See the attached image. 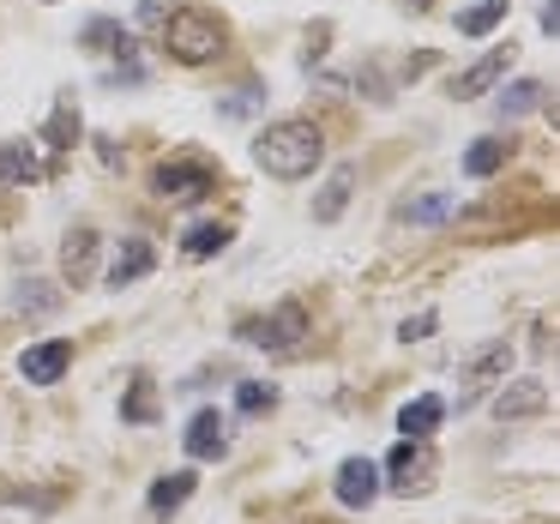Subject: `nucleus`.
Listing matches in <instances>:
<instances>
[{
  "label": "nucleus",
  "instance_id": "nucleus-1",
  "mask_svg": "<svg viewBox=\"0 0 560 524\" xmlns=\"http://www.w3.org/2000/svg\"><path fill=\"white\" fill-rule=\"evenodd\" d=\"M254 163L278 182H302L326 163V133L314 121H271L266 133L254 139Z\"/></svg>",
  "mask_w": 560,
  "mask_h": 524
},
{
  "label": "nucleus",
  "instance_id": "nucleus-2",
  "mask_svg": "<svg viewBox=\"0 0 560 524\" xmlns=\"http://www.w3.org/2000/svg\"><path fill=\"white\" fill-rule=\"evenodd\" d=\"M223 43H230V25H223L211 7H182V13H170V25H163V49H170L182 67L218 61Z\"/></svg>",
  "mask_w": 560,
  "mask_h": 524
},
{
  "label": "nucleus",
  "instance_id": "nucleus-3",
  "mask_svg": "<svg viewBox=\"0 0 560 524\" xmlns=\"http://www.w3.org/2000/svg\"><path fill=\"white\" fill-rule=\"evenodd\" d=\"M235 338L254 343V350L290 356V350H302V338H307V307L302 302H283V307H271V314H254V319L235 326Z\"/></svg>",
  "mask_w": 560,
  "mask_h": 524
},
{
  "label": "nucleus",
  "instance_id": "nucleus-4",
  "mask_svg": "<svg viewBox=\"0 0 560 524\" xmlns=\"http://www.w3.org/2000/svg\"><path fill=\"white\" fill-rule=\"evenodd\" d=\"M218 163L206 158V151H182V158H170V163H158L151 170V194L158 199H206L211 187H218Z\"/></svg>",
  "mask_w": 560,
  "mask_h": 524
},
{
  "label": "nucleus",
  "instance_id": "nucleus-5",
  "mask_svg": "<svg viewBox=\"0 0 560 524\" xmlns=\"http://www.w3.org/2000/svg\"><path fill=\"white\" fill-rule=\"evenodd\" d=\"M386 476H392L398 494H422V488H434V476H440L434 446H428V440H398L392 458H386Z\"/></svg>",
  "mask_w": 560,
  "mask_h": 524
},
{
  "label": "nucleus",
  "instance_id": "nucleus-6",
  "mask_svg": "<svg viewBox=\"0 0 560 524\" xmlns=\"http://www.w3.org/2000/svg\"><path fill=\"white\" fill-rule=\"evenodd\" d=\"M67 368H73V343H67V338H43V343H31V350L19 356V374H25V386H55Z\"/></svg>",
  "mask_w": 560,
  "mask_h": 524
},
{
  "label": "nucleus",
  "instance_id": "nucleus-7",
  "mask_svg": "<svg viewBox=\"0 0 560 524\" xmlns=\"http://www.w3.org/2000/svg\"><path fill=\"white\" fill-rule=\"evenodd\" d=\"M61 271H67V283H73V290H85V283L97 278V230H91V223H73V230H67Z\"/></svg>",
  "mask_w": 560,
  "mask_h": 524
},
{
  "label": "nucleus",
  "instance_id": "nucleus-8",
  "mask_svg": "<svg viewBox=\"0 0 560 524\" xmlns=\"http://www.w3.org/2000/svg\"><path fill=\"white\" fill-rule=\"evenodd\" d=\"M182 446H187V458H194V464H211V458H223V452H230V422H223L218 410H199L194 422H187Z\"/></svg>",
  "mask_w": 560,
  "mask_h": 524
},
{
  "label": "nucleus",
  "instance_id": "nucleus-9",
  "mask_svg": "<svg viewBox=\"0 0 560 524\" xmlns=\"http://www.w3.org/2000/svg\"><path fill=\"white\" fill-rule=\"evenodd\" d=\"M331 494H338L350 512H368V506H374V494H380V470H374L368 458H343V464H338V482H331Z\"/></svg>",
  "mask_w": 560,
  "mask_h": 524
},
{
  "label": "nucleus",
  "instance_id": "nucleus-10",
  "mask_svg": "<svg viewBox=\"0 0 560 524\" xmlns=\"http://www.w3.org/2000/svg\"><path fill=\"white\" fill-rule=\"evenodd\" d=\"M151 271H158V247H151L145 235H127L109 259V290H127V283L151 278Z\"/></svg>",
  "mask_w": 560,
  "mask_h": 524
},
{
  "label": "nucleus",
  "instance_id": "nucleus-11",
  "mask_svg": "<svg viewBox=\"0 0 560 524\" xmlns=\"http://www.w3.org/2000/svg\"><path fill=\"white\" fill-rule=\"evenodd\" d=\"M548 410V386H542V380H512V386L506 392H500V398H494V416H500V422H524V416H542Z\"/></svg>",
  "mask_w": 560,
  "mask_h": 524
},
{
  "label": "nucleus",
  "instance_id": "nucleus-12",
  "mask_svg": "<svg viewBox=\"0 0 560 524\" xmlns=\"http://www.w3.org/2000/svg\"><path fill=\"white\" fill-rule=\"evenodd\" d=\"M506 368H512V343H506V338H494V343H482V350H476V356H470V362H464V386H470V392H464V398H458V404H470V398H476V392H482V386H488V380H500V374H506Z\"/></svg>",
  "mask_w": 560,
  "mask_h": 524
},
{
  "label": "nucleus",
  "instance_id": "nucleus-13",
  "mask_svg": "<svg viewBox=\"0 0 560 524\" xmlns=\"http://www.w3.org/2000/svg\"><path fill=\"white\" fill-rule=\"evenodd\" d=\"M194 488H199V476L194 470H170V476H158L151 482V519H175V512L194 500Z\"/></svg>",
  "mask_w": 560,
  "mask_h": 524
},
{
  "label": "nucleus",
  "instance_id": "nucleus-14",
  "mask_svg": "<svg viewBox=\"0 0 560 524\" xmlns=\"http://www.w3.org/2000/svg\"><path fill=\"white\" fill-rule=\"evenodd\" d=\"M512 55H518L512 43H506V49H488L482 61L470 67V73H458V79H452V97H482V91H488V85H494V79L512 67Z\"/></svg>",
  "mask_w": 560,
  "mask_h": 524
},
{
  "label": "nucleus",
  "instance_id": "nucleus-15",
  "mask_svg": "<svg viewBox=\"0 0 560 524\" xmlns=\"http://www.w3.org/2000/svg\"><path fill=\"white\" fill-rule=\"evenodd\" d=\"M440 422H446V398H434V392H422V398H410V404L398 410L404 440H428Z\"/></svg>",
  "mask_w": 560,
  "mask_h": 524
},
{
  "label": "nucleus",
  "instance_id": "nucleus-16",
  "mask_svg": "<svg viewBox=\"0 0 560 524\" xmlns=\"http://www.w3.org/2000/svg\"><path fill=\"white\" fill-rule=\"evenodd\" d=\"M79 133H85V127H79L73 97H61V103H55V115H49V127H43V145H49L55 158H67V151L79 145Z\"/></svg>",
  "mask_w": 560,
  "mask_h": 524
},
{
  "label": "nucleus",
  "instance_id": "nucleus-17",
  "mask_svg": "<svg viewBox=\"0 0 560 524\" xmlns=\"http://www.w3.org/2000/svg\"><path fill=\"white\" fill-rule=\"evenodd\" d=\"M506 158H512L506 139H476V145L464 151V175H470V182H488V175L506 170Z\"/></svg>",
  "mask_w": 560,
  "mask_h": 524
},
{
  "label": "nucleus",
  "instance_id": "nucleus-18",
  "mask_svg": "<svg viewBox=\"0 0 560 524\" xmlns=\"http://www.w3.org/2000/svg\"><path fill=\"white\" fill-rule=\"evenodd\" d=\"M350 194H355V170L343 163V170H331L326 194H319V206H314V223H338V218H343V206H350Z\"/></svg>",
  "mask_w": 560,
  "mask_h": 524
},
{
  "label": "nucleus",
  "instance_id": "nucleus-19",
  "mask_svg": "<svg viewBox=\"0 0 560 524\" xmlns=\"http://www.w3.org/2000/svg\"><path fill=\"white\" fill-rule=\"evenodd\" d=\"M446 218H452V194L398 199V223H416V230H428V223H446Z\"/></svg>",
  "mask_w": 560,
  "mask_h": 524
},
{
  "label": "nucleus",
  "instance_id": "nucleus-20",
  "mask_svg": "<svg viewBox=\"0 0 560 524\" xmlns=\"http://www.w3.org/2000/svg\"><path fill=\"white\" fill-rule=\"evenodd\" d=\"M230 223H194V230L182 235V254L187 259H211V254H223V247H230Z\"/></svg>",
  "mask_w": 560,
  "mask_h": 524
},
{
  "label": "nucleus",
  "instance_id": "nucleus-21",
  "mask_svg": "<svg viewBox=\"0 0 560 524\" xmlns=\"http://www.w3.org/2000/svg\"><path fill=\"white\" fill-rule=\"evenodd\" d=\"M0 182H13V187H31V182H43V163H37V151H25V145H0Z\"/></svg>",
  "mask_w": 560,
  "mask_h": 524
},
{
  "label": "nucleus",
  "instance_id": "nucleus-22",
  "mask_svg": "<svg viewBox=\"0 0 560 524\" xmlns=\"http://www.w3.org/2000/svg\"><path fill=\"white\" fill-rule=\"evenodd\" d=\"M506 13H512V0H476L470 13H458V37H488Z\"/></svg>",
  "mask_w": 560,
  "mask_h": 524
},
{
  "label": "nucleus",
  "instance_id": "nucleus-23",
  "mask_svg": "<svg viewBox=\"0 0 560 524\" xmlns=\"http://www.w3.org/2000/svg\"><path fill=\"white\" fill-rule=\"evenodd\" d=\"M13 307H19V314H55V307H61V290L43 283V278H31V283H19Z\"/></svg>",
  "mask_w": 560,
  "mask_h": 524
},
{
  "label": "nucleus",
  "instance_id": "nucleus-24",
  "mask_svg": "<svg viewBox=\"0 0 560 524\" xmlns=\"http://www.w3.org/2000/svg\"><path fill=\"white\" fill-rule=\"evenodd\" d=\"M121 422H158V386H151V380H133V392H127L121 398Z\"/></svg>",
  "mask_w": 560,
  "mask_h": 524
},
{
  "label": "nucleus",
  "instance_id": "nucleus-25",
  "mask_svg": "<svg viewBox=\"0 0 560 524\" xmlns=\"http://www.w3.org/2000/svg\"><path fill=\"white\" fill-rule=\"evenodd\" d=\"M271 404H278V386H266V380H242V392H235V410L242 416H266Z\"/></svg>",
  "mask_w": 560,
  "mask_h": 524
},
{
  "label": "nucleus",
  "instance_id": "nucleus-26",
  "mask_svg": "<svg viewBox=\"0 0 560 524\" xmlns=\"http://www.w3.org/2000/svg\"><path fill=\"white\" fill-rule=\"evenodd\" d=\"M536 103H542V85H536V79H518V85L500 91V115H530Z\"/></svg>",
  "mask_w": 560,
  "mask_h": 524
},
{
  "label": "nucleus",
  "instance_id": "nucleus-27",
  "mask_svg": "<svg viewBox=\"0 0 560 524\" xmlns=\"http://www.w3.org/2000/svg\"><path fill=\"white\" fill-rule=\"evenodd\" d=\"M85 43H91V49H121V55H127V31L115 25V19H91V25H85Z\"/></svg>",
  "mask_w": 560,
  "mask_h": 524
},
{
  "label": "nucleus",
  "instance_id": "nucleus-28",
  "mask_svg": "<svg viewBox=\"0 0 560 524\" xmlns=\"http://www.w3.org/2000/svg\"><path fill=\"white\" fill-rule=\"evenodd\" d=\"M218 109L230 115V121H242V115H254V109H259V91H254V85H242V91H230V97H223Z\"/></svg>",
  "mask_w": 560,
  "mask_h": 524
},
{
  "label": "nucleus",
  "instance_id": "nucleus-29",
  "mask_svg": "<svg viewBox=\"0 0 560 524\" xmlns=\"http://www.w3.org/2000/svg\"><path fill=\"white\" fill-rule=\"evenodd\" d=\"M434 326H440L434 314H416V319H404V326H398V338H404V343H416V338H428Z\"/></svg>",
  "mask_w": 560,
  "mask_h": 524
},
{
  "label": "nucleus",
  "instance_id": "nucleus-30",
  "mask_svg": "<svg viewBox=\"0 0 560 524\" xmlns=\"http://www.w3.org/2000/svg\"><path fill=\"white\" fill-rule=\"evenodd\" d=\"M542 31H548V37H560V0H542Z\"/></svg>",
  "mask_w": 560,
  "mask_h": 524
},
{
  "label": "nucleus",
  "instance_id": "nucleus-31",
  "mask_svg": "<svg viewBox=\"0 0 560 524\" xmlns=\"http://www.w3.org/2000/svg\"><path fill=\"white\" fill-rule=\"evenodd\" d=\"M410 7H434V0H410Z\"/></svg>",
  "mask_w": 560,
  "mask_h": 524
}]
</instances>
